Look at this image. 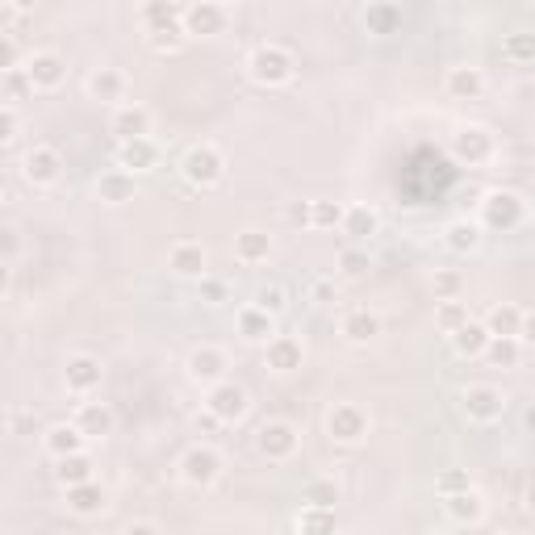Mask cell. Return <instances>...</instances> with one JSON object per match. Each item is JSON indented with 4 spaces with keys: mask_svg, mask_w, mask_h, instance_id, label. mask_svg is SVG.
<instances>
[{
    "mask_svg": "<svg viewBox=\"0 0 535 535\" xmlns=\"http://www.w3.org/2000/svg\"><path fill=\"white\" fill-rule=\"evenodd\" d=\"M247 76H251V84H260V88H285L297 76V59L281 42H260L247 55Z\"/></svg>",
    "mask_w": 535,
    "mask_h": 535,
    "instance_id": "obj_1",
    "label": "cell"
},
{
    "mask_svg": "<svg viewBox=\"0 0 535 535\" xmlns=\"http://www.w3.org/2000/svg\"><path fill=\"white\" fill-rule=\"evenodd\" d=\"M477 222H481V230H498V235H506V230H519L527 222L523 193H515V189H490L481 197Z\"/></svg>",
    "mask_w": 535,
    "mask_h": 535,
    "instance_id": "obj_2",
    "label": "cell"
},
{
    "mask_svg": "<svg viewBox=\"0 0 535 535\" xmlns=\"http://www.w3.org/2000/svg\"><path fill=\"white\" fill-rule=\"evenodd\" d=\"M180 176L189 180L193 189H218V184L226 180V155L214 143H197V147L184 151Z\"/></svg>",
    "mask_w": 535,
    "mask_h": 535,
    "instance_id": "obj_3",
    "label": "cell"
},
{
    "mask_svg": "<svg viewBox=\"0 0 535 535\" xmlns=\"http://www.w3.org/2000/svg\"><path fill=\"white\" fill-rule=\"evenodd\" d=\"M205 410L214 414L222 427H235V423H243L247 410H251V393L239 381L222 377V381H214V385L205 389Z\"/></svg>",
    "mask_w": 535,
    "mask_h": 535,
    "instance_id": "obj_4",
    "label": "cell"
},
{
    "mask_svg": "<svg viewBox=\"0 0 535 535\" xmlns=\"http://www.w3.org/2000/svg\"><path fill=\"white\" fill-rule=\"evenodd\" d=\"M297 448H301V427L289 423V418H268V423L255 431V452H260L264 460H272V464L293 460Z\"/></svg>",
    "mask_w": 535,
    "mask_h": 535,
    "instance_id": "obj_5",
    "label": "cell"
},
{
    "mask_svg": "<svg viewBox=\"0 0 535 535\" xmlns=\"http://www.w3.org/2000/svg\"><path fill=\"white\" fill-rule=\"evenodd\" d=\"M460 410L469 423H498V418L510 410V398L502 385H490V381H477L460 393Z\"/></svg>",
    "mask_w": 535,
    "mask_h": 535,
    "instance_id": "obj_6",
    "label": "cell"
},
{
    "mask_svg": "<svg viewBox=\"0 0 535 535\" xmlns=\"http://www.w3.org/2000/svg\"><path fill=\"white\" fill-rule=\"evenodd\" d=\"M218 477H222V452L218 448L193 444L180 456V481L189 485V490H214Z\"/></svg>",
    "mask_w": 535,
    "mask_h": 535,
    "instance_id": "obj_7",
    "label": "cell"
},
{
    "mask_svg": "<svg viewBox=\"0 0 535 535\" xmlns=\"http://www.w3.org/2000/svg\"><path fill=\"white\" fill-rule=\"evenodd\" d=\"M498 155V138L485 126H460L452 134V159L460 168H485Z\"/></svg>",
    "mask_w": 535,
    "mask_h": 535,
    "instance_id": "obj_8",
    "label": "cell"
},
{
    "mask_svg": "<svg viewBox=\"0 0 535 535\" xmlns=\"http://www.w3.org/2000/svg\"><path fill=\"white\" fill-rule=\"evenodd\" d=\"M368 435V410L356 402H335L327 410V439L339 448H356Z\"/></svg>",
    "mask_w": 535,
    "mask_h": 535,
    "instance_id": "obj_9",
    "label": "cell"
},
{
    "mask_svg": "<svg viewBox=\"0 0 535 535\" xmlns=\"http://www.w3.org/2000/svg\"><path fill=\"white\" fill-rule=\"evenodd\" d=\"M180 26L189 38H222L230 26V9L222 0H193V5H184Z\"/></svg>",
    "mask_w": 535,
    "mask_h": 535,
    "instance_id": "obj_10",
    "label": "cell"
},
{
    "mask_svg": "<svg viewBox=\"0 0 535 535\" xmlns=\"http://www.w3.org/2000/svg\"><path fill=\"white\" fill-rule=\"evenodd\" d=\"M21 176H26L34 189H51V184H59L63 180V155H59V147L34 143L26 151V159H21Z\"/></svg>",
    "mask_w": 535,
    "mask_h": 535,
    "instance_id": "obj_11",
    "label": "cell"
},
{
    "mask_svg": "<svg viewBox=\"0 0 535 535\" xmlns=\"http://www.w3.org/2000/svg\"><path fill=\"white\" fill-rule=\"evenodd\" d=\"M184 372H189L193 385L209 389V385L222 381L230 372V356L222 352L218 343H201V347H193V352H189V360H184Z\"/></svg>",
    "mask_w": 535,
    "mask_h": 535,
    "instance_id": "obj_12",
    "label": "cell"
},
{
    "mask_svg": "<svg viewBox=\"0 0 535 535\" xmlns=\"http://www.w3.org/2000/svg\"><path fill=\"white\" fill-rule=\"evenodd\" d=\"M101 377H105L101 360L88 356V352L67 356V364H63V385H67V393H76V398H88V393H97V389H101Z\"/></svg>",
    "mask_w": 535,
    "mask_h": 535,
    "instance_id": "obj_13",
    "label": "cell"
},
{
    "mask_svg": "<svg viewBox=\"0 0 535 535\" xmlns=\"http://www.w3.org/2000/svg\"><path fill=\"white\" fill-rule=\"evenodd\" d=\"M63 494H67V510H72L76 519H97V515H105V506H109V494H105V485L97 477L63 485Z\"/></svg>",
    "mask_w": 535,
    "mask_h": 535,
    "instance_id": "obj_14",
    "label": "cell"
},
{
    "mask_svg": "<svg viewBox=\"0 0 535 535\" xmlns=\"http://www.w3.org/2000/svg\"><path fill=\"white\" fill-rule=\"evenodd\" d=\"M26 76H30L34 92H55L67 80V59L59 51H34L26 59Z\"/></svg>",
    "mask_w": 535,
    "mask_h": 535,
    "instance_id": "obj_15",
    "label": "cell"
},
{
    "mask_svg": "<svg viewBox=\"0 0 535 535\" xmlns=\"http://www.w3.org/2000/svg\"><path fill=\"white\" fill-rule=\"evenodd\" d=\"M264 364L272 372H281V377H289V372H297L301 364H306V343H301L297 335H272L264 343Z\"/></svg>",
    "mask_w": 535,
    "mask_h": 535,
    "instance_id": "obj_16",
    "label": "cell"
},
{
    "mask_svg": "<svg viewBox=\"0 0 535 535\" xmlns=\"http://www.w3.org/2000/svg\"><path fill=\"white\" fill-rule=\"evenodd\" d=\"M155 126L151 118V109L147 105H138V101H122V105H113V118H109V130L118 134V143L122 138H147Z\"/></svg>",
    "mask_w": 535,
    "mask_h": 535,
    "instance_id": "obj_17",
    "label": "cell"
},
{
    "mask_svg": "<svg viewBox=\"0 0 535 535\" xmlns=\"http://www.w3.org/2000/svg\"><path fill=\"white\" fill-rule=\"evenodd\" d=\"M485 88H490V80H485V72H481V67H473V63L448 67V76H444V92L452 101H481Z\"/></svg>",
    "mask_w": 535,
    "mask_h": 535,
    "instance_id": "obj_18",
    "label": "cell"
},
{
    "mask_svg": "<svg viewBox=\"0 0 535 535\" xmlns=\"http://www.w3.org/2000/svg\"><path fill=\"white\" fill-rule=\"evenodd\" d=\"M92 193H97V201H105V205H126V201L138 197V176L126 172V168H109V172H101L97 180H92Z\"/></svg>",
    "mask_w": 535,
    "mask_h": 535,
    "instance_id": "obj_19",
    "label": "cell"
},
{
    "mask_svg": "<svg viewBox=\"0 0 535 535\" xmlns=\"http://www.w3.org/2000/svg\"><path fill=\"white\" fill-rule=\"evenodd\" d=\"M444 510H448L452 523L477 527L485 519V494L477 490V485H464V490H456V494H444Z\"/></svg>",
    "mask_w": 535,
    "mask_h": 535,
    "instance_id": "obj_20",
    "label": "cell"
},
{
    "mask_svg": "<svg viewBox=\"0 0 535 535\" xmlns=\"http://www.w3.org/2000/svg\"><path fill=\"white\" fill-rule=\"evenodd\" d=\"M84 88H88V97H92V101H101V105H122L130 80H126L122 67H97V72L88 76Z\"/></svg>",
    "mask_w": 535,
    "mask_h": 535,
    "instance_id": "obj_21",
    "label": "cell"
},
{
    "mask_svg": "<svg viewBox=\"0 0 535 535\" xmlns=\"http://www.w3.org/2000/svg\"><path fill=\"white\" fill-rule=\"evenodd\" d=\"M72 423L84 431V439H109L113 427H118V414H113V406H105V402H80Z\"/></svg>",
    "mask_w": 535,
    "mask_h": 535,
    "instance_id": "obj_22",
    "label": "cell"
},
{
    "mask_svg": "<svg viewBox=\"0 0 535 535\" xmlns=\"http://www.w3.org/2000/svg\"><path fill=\"white\" fill-rule=\"evenodd\" d=\"M159 164V143L147 134V138H122L118 143V168H126V172H151Z\"/></svg>",
    "mask_w": 535,
    "mask_h": 535,
    "instance_id": "obj_23",
    "label": "cell"
},
{
    "mask_svg": "<svg viewBox=\"0 0 535 535\" xmlns=\"http://www.w3.org/2000/svg\"><path fill=\"white\" fill-rule=\"evenodd\" d=\"M205 264H209V255H205V247L193 243V239H180V243H172V251H168V268H172L176 276H184V281H197V276H205Z\"/></svg>",
    "mask_w": 535,
    "mask_h": 535,
    "instance_id": "obj_24",
    "label": "cell"
},
{
    "mask_svg": "<svg viewBox=\"0 0 535 535\" xmlns=\"http://www.w3.org/2000/svg\"><path fill=\"white\" fill-rule=\"evenodd\" d=\"M481 243H485V230L477 218H452L444 226V247L452 255H473V251H481Z\"/></svg>",
    "mask_w": 535,
    "mask_h": 535,
    "instance_id": "obj_25",
    "label": "cell"
},
{
    "mask_svg": "<svg viewBox=\"0 0 535 535\" xmlns=\"http://www.w3.org/2000/svg\"><path fill=\"white\" fill-rule=\"evenodd\" d=\"M527 327H531V318H527L523 306H515V301H502V306H494L490 314H485V331H490V335L527 339Z\"/></svg>",
    "mask_w": 535,
    "mask_h": 535,
    "instance_id": "obj_26",
    "label": "cell"
},
{
    "mask_svg": "<svg viewBox=\"0 0 535 535\" xmlns=\"http://www.w3.org/2000/svg\"><path fill=\"white\" fill-rule=\"evenodd\" d=\"M448 339H452V352H456L460 360H481L485 343H490V331H485V322H477V318H464V322H460V327H456Z\"/></svg>",
    "mask_w": 535,
    "mask_h": 535,
    "instance_id": "obj_27",
    "label": "cell"
},
{
    "mask_svg": "<svg viewBox=\"0 0 535 535\" xmlns=\"http://www.w3.org/2000/svg\"><path fill=\"white\" fill-rule=\"evenodd\" d=\"M339 335L347 339V343H356V347H364V343H372L381 335V318L372 314V310H347L343 318H339Z\"/></svg>",
    "mask_w": 535,
    "mask_h": 535,
    "instance_id": "obj_28",
    "label": "cell"
},
{
    "mask_svg": "<svg viewBox=\"0 0 535 535\" xmlns=\"http://www.w3.org/2000/svg\"><path fill=\"white\" fill-rule=\"evenodd\" d=\"M235 327H239V335H243L247 343H268V339L276 335V314L260 310V306L251 301V306H243V310L235 314Z\"/></svg>",
    "mask_w": 535,
    "mask_h": 535,
    "instance_id": "obj_29",
    "label": "cell"
},
{
    "mask_svg": "<svg viewBox=\"0 0 535 535\" xmlns=\"http://www.w3.org/2000/svg\"><path fill=\"white\" fill-rule=\"evenodd\" d=\"M268 255H272V235L268 230H239L235 235V260L255 268V264H268Z\"/></svg>",
    "mask_w": 535,
    "mask_h": 535,
    "instance_id": "obj_30",
    "label": "cell"
},
{
    "mask_svg": "<svg viewBox=\"0 0 535 535\" xmlns=\"http://www.w3.org/2000/svg\"><path fill=\"white\" fill-rule=\"evenodd\" d=\"M364 30L372 38H389L402 30V9L393 5V0H372V5L364 9Z\"/></svg>",
    "mask_w": 535,
    "mask_h": 535,
    "instance_id": "obj_31",
    "label": "cell"
},
{
    "mask_svg": "<svg viewBox=\"0 0 535 535\" xmlns=\"http://www.w3.org/2000/svg\"><path fill=\"white\" fill-rule=\"evenodd\" d=\"M343 235H352L356 243L372 239L381 230V214L372 205H343V222H339Z\"/></svg>",
    "mask_w": 535,
    "mask_h": 535,
    "instance_id": "obj_32",
    "label": "cell"
},
{
    "mask_svg": "<svg viewBox=\"0 0 535 535\" xmlns=\"http://www.w3.org/2000/svg\"><path fill=\"white\" fill-rule=\"evenodd\" d=\"M88 477H97V460L88 456V448L55 456V481L59 485H76V481H88Z\"/></svg>",
    "mask_w": 535,
    "mask_h": 535,
    "instance_id": "obj_33",
    "label": "cell"
},
{
    "mask_svg": "<svg viewBox=\"0 0 535 535\" xmlns=\"http://www.w3.org/2000/svg\"><path fill=\"white\" fill-rule=\"evenodd\" d=\"M42 448L51 452V456H67V452L88 448V439H84V431H80L76 423H55L51 431L42 435Z\"/></svg>",
    "mask_w": 535,
    "mask_h": 535,
    "instance_id": "obj_34",
    "label": "cell"
},
{
    "mask_svg": "<svg viewBox=\"0 0 535 535\" xmlns=\"http://www.w3.org/2000/svg\"><path fill=\"white\" fill-rule=\"evenodd\" d=\"M184 13L180 0H143V9H138V21H143V30H164V26H176Z\"/></svg>",
    "mask_w": 535,
    "mask_h": 535,
    "instance_id": "obj_35",
    "label": "cell"
},
{
    "mask_svg": "<svg viewBox=\"0 0 535 535\" xmlns=\"http://www.w3.org/2000/svg\"><path fill=\"white\" fill-rule=\"evenodd\" d=\"M485 360H490L494 368H519L523 364V339L515 335H490V343H485Z\"/></svg>",
    "mask_w": 535,
    "mask_h": 535,
    "instance_id": "obj_36",
    "label": "cell"
},
{
    "mask_svg": "<svg viewBox=\"0 0 535 535\" xmlns=\"http://www.w3.org/2000/svg\"><path fill=\"white\" fill-rule=\"evenodd\" d=\"M464 318H473V314H469V301H460V297H444V301H439V310H435V327L444 331V335H452Z\"/></svg>",
    "mask_w": 535,
    "mask_h": 535,
    "instance_id": "obj_37",
    "label": "cell"
},
{
    "mask_svg": "<svg viewBox=\"0 0 535 535\" xmlns=\"http://www.w3.org/2000/svg\"><path fill=\"white\" fill-rule=\"evenodd\" d=\"M297 527L301 531H335V506H301L297 515Z\"/></svg>",
    "mask_w": 535,
    "mask_h": 535,
    "instance_id": "obj_38",
    "label": "cell"
},
{
    "mask_svg": "<svg viewBox=\"0 0 535 535\" xmlns=\"http://www.w3.org/2000/svg\"><path fill=\"white\" fill-rule=\"evenodd\" d=\"M147 42H151V51H155V55H172V51H180V46L189 42V34H184V26L176 21V26L151 30V34H147Z\"/></svg>",
    "mask_w": 535,
    "mask_h": 535,
    "instance_id": "obj_39",
    "label": "cell"
},
{
    "mask_svg": "<svg viewBox=\"0 0 535 535\" xmlns=\"http://www.w3.org/2000/svg\"><path fill=\"white\" fill-rule=\"evenodd\" d=\"M502 55H506L510 63H519V67H527V63L535 59V34H527V30H519V34H510V38L502 42Z\"/></svg>",
    "mask_w": 535,
    "mask_h": 535,
    "instance_id": "obj_40",
    "label": "cell"
},
{
    "mask_svg": "<svg viewBox=\"0 0 535 535\" xmlns=\"http://www.w3.org/2000/svg\"><path fill=\"white\" fill-rule=\"evenodd\" d=\"M343 201H310V226L314 230H339Z\"/></svg>",
    "mask_w": 535,
    "mask_h": 535,
    "instance_id": "obj_41",
    "label": "cell"
},
{
    "mask_svg": "<svg viewBox=\"0 0 535 535\" xmlns=\"http://www.w3.org/2000/svg\"><path fill=\"white\" fill-rule=\"evenodd\" d=\"M197 297L205 301V306H222V301H230V285L222 281V276H197Z\"/></svg>",
    "mask_w": 535,
    "mask_h": 535,
    "instance_id": "obj_42",
    "label": "cell"
},
{
    "mask_svg": "<svg viewBox=\"0 0 535 535\" xmlns=\"http://www.w3.org/2000/svg\"><path fill=\"white\" fill-rule=\"evenodd\" d=\"M306 502H310V506H335V502H339V485H335L331 477L310 481V485H306Z\"/></svg>",
    "mask_w": 535,
    "mask_h": 535,
    "instance_id": "obj_43",
    "label": "cell"
},
{
    "mask_svg": "<svg viewBox=\"0 0 535 535\" xmlns=\"http://www.w3.org/2000/svg\"><path fill=\"white\" fill-rule=\"evenodd\" d=\"M17 134H21V118H17V109H13V105H0V147H9Z\"/></svg>",
    "mask_w": 535,
    "mask_h": 535,
    "instance_id": "obj_44",
    "label": "cell"
},
{
    "mask_svg": "<svg viewBox=\"0 0 535 535\" xmlns=\"http://www.w3.org/2000/svg\"><path fill=\"white\" fill-rule=\"evenodd\" d=\"M435 301H444V297H460L464 281H460V272H435Z\"/></svg>",
    "mask_w": 535,
    "mask_h": 535,
    "instance_id": "obj_45",
    "label": "cell"
},
{
    "mask_svg": "<svg viewBox=\"0 0 535 535\" xmlns=\"http://www.w3.org/2000/svg\"><path fill=\"white\" fill-rule=\"evenodd\" d=\"M464 485H473V481H469V473H464V469H448V473H439V477H435V490H439V498H444V494H456V490H464Z\"/></svg>",
    "mask_w": 535,
    "mask_h": 535,
    "instance_id": "obj_46",
    "label": "cell"
},
{
    "mask_svg": "<svg viewBox=\"0 0 535 535\" xmlns=\"http://www.w3.org/2000/svg\"><path fill=\"white\" fill-rule=\"evenodd\" d=\"M5 80H9V97H13V101L34 97V84H30V76H26V67H13V72H5Z\"/></svg>",
    "mask_w": 535,
    "mask_h": 535,
    "instance_id": "obj_47",
    "label": "cell"
},
{
    "mask_svg": "<svg viewBox=\"0 0 535 535\" xmlns=\"http://www.w3.org/2000/svg\"><path fill=\"white\" fill-rule=\"evenodd\" d=\"M255 306H260V310H268V314H285V306H289V301H285V289H260V297H255Z\"/></svg>",
    "mask_w": 535,
    "mask_h": 535,
    "instance_id": "obj_48",
    "label": "cell"
},
{
    "mask_svg": "<svg viewBox=\"0 0 535 535\" xmlns=\"http://www.w3.org/2000/svg\"><path fill=\"white\" fill-rule=\"evenodd\" d=\"M17 63H21V51H17L13 34H0V76H5V72H13Z\"/></svg>",
    "mask_w": 535,
    "mask_h": 535,
    "instance_id": "obj_49",
    "label": "cell"
},
{
    "mask_svg": "<svg viewBox=\"0 0 535 535\" xmlns=\"http://www.w3.org/2000/svg\"><path fill=\"white\" fill-rule=\"evenodd\" d=\"M21 251V239H17V230L13 226H0V260H13V255Z\"/></svg>",
    "mask_w": 535,
    "mask_h": 535,
    "instance_id": "obj_50",
    "label": "cell"
},
{
    "mask_svg": "<svg viewBox=\"0 0 535 535\" xmlns=\"http://www.w3.org/2000/svg\"><path fill=\"white\" fill-rule=\"evenodd\" d=\"M339 264H343V272H347V276H360V272L368 268V260H364L360 251H343V255H339Z\"/></svg>",
    "mask_w": 535,
    "mask_h": 535,
    "instance_id": "obj_51",
    "label": "cell"
},
{
    "mask_svg": "<svg viewBox=\"0 0 535 535\" xmlns=\"http://www.w3.org/2000/svg\"><path fill=\"white\" fill-rule=\"evenodd\" d=\"M314 301H318V306H331V301H335V285L331 281H314Z\"/></svg>",
    "mask_w": 535,
    "mask_h": 535,
    "instance_id": "obj_52",
    "label": "cell"
},
{
    "mask_svg": "<svg viewBox=\"0 0 535 535\" xmlns=\"http://www.w3.org/2000/svg\"><path fill=\"white\" fill-rule=\"evenodd\" d=\"M289 222L293 226H310V201L306 205H289Z\"/></svg>",
    "mask_w": 535,
    "mask_h": 535,
    "instance_id": "obj_53",
    "label": "cell"
},
{
    "mask_svg": "<svg viewBox=\"0 0 535 535\" xmlns=\"http://www.w3.org/2000/svg\"><path fill=\"white\" fill-rule=\"evenodd\" d=\"M218 427H222V423H218V418H214V414H209V410H205V414H197V431H201V435H209V431H218Z\"/></svg>",
    "mask_w": 535,
    "mask_h": 535,
    "instance_id": "obj_54",
    "label": "cell"
},
{
    "mask_svg": "<svg viewBox=\"0 0 535 535\" xmlns=\"http://www.w3.org/2000/svg\"><path fill=\"white\" fill-rule=\"evenodd\" d=\"M9 281H13V272H9V264H5V260H0V297L9 293Z\"/></svg>",
    "mask_w": 535,
    "mask_h": 535,
    "instance_id": "obj_55",
    "label": "cell"
},
{
    "mask_svg": "<svg viewBox=\"0 0 535 535\" xmlns=\"http://www.w3.org/2000/svg\"><path fill=\"white\" fill-rule=\"evenodd\" d=\"M5 5H13L17 13H30V9H38V0H5Z\"/></svg>",
    "mask_w": 535,
    "mask_h": 535,
    "instance_id": "obj_56",
    "label": "cell"
},
{
    "mask_svg": "<svg viewBox=\"0 0 535 535\" xmlns=\"http://www.w3.org/2000/svg\"><path fill=\"white\" fill-rule=\"evenodd\" d=\"M138 531H159V523H147V519H138V523H130V535H138Z\"/></svg>",
    "mask_w": 535,
    "mask_h": 535,
    "instance_id": "obj_57",
    "label": "cell"
},
{
    "mask_svg": "<svg viewBox=\"0 0 535 535\" xmlns=\"http://www.w3.org/2000/svg\"><path fill=\"white\" fill-rule=\"evenodd\" d=\"M222 5H226V9H230V5H247V0H222Z\"/></svg>",
    "mask_w": 535,
    "mask_h": 535,
    "instance_id": "obj_58",
    "label": "cell"
}]
</instances>
